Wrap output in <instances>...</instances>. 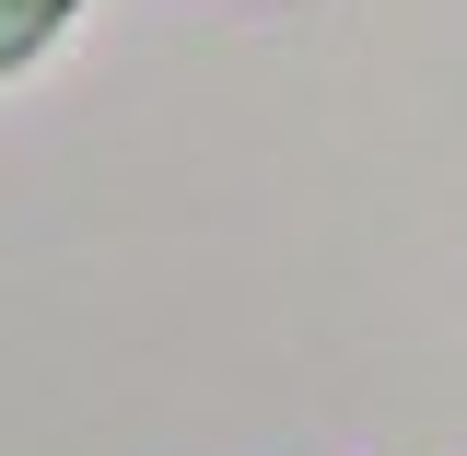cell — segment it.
<instances>
[{
    "mask_svg": "<svg viewBox=\"0 0 467 456\" xmlns=\"http://www.w3.org/2000/svg\"><path fill=\"white\" fill-rule=\"evenodd\" d=\"M70 24H82V0H0V82H12V70H36Z\"/></svg>",
    "mask_w": 467,
    "mask_h": 456,
    "instance_id": "obj_1",
    "label": "cell"
}]
</instances>
